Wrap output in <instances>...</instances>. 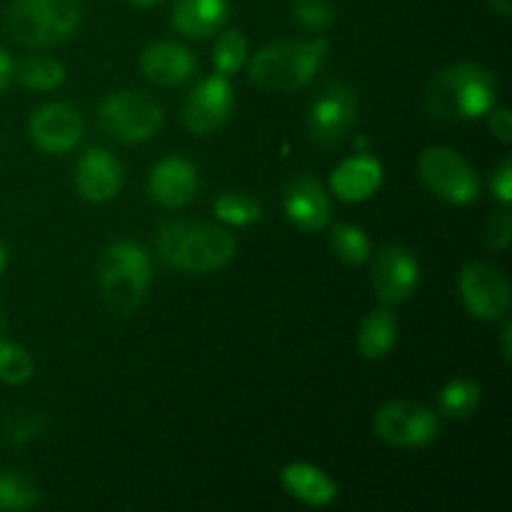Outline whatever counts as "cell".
Here are the masks:
<instances>
[{"instance_id":"cell-4","label":"cell","mask_w":512,"mask_h":512,"mask_svg":"<svg viewBox=\"0 0 512 512\" xmlns=\"http://www.w3.org/2000/svg\"><path fill=\"white\" fill-rule=\"evenodd\" d=\"M98 278L108 308L118 315H133L143 305L153 280L150 255L130 240L113 243L100 258Z\"/></svg>"},{"instance_id":"cell-7","label":"cell","mask_w":512,"mask_h":512,"mask_svg":"<svg viewBox=\"0 0 512 512\" xmlns=\"http://www.w3.org/2000/svg\"><path fill=\"white\" fill-rule=\"evenodd\" d=\"M420 178L438 195L453 205H470L480 195V180L463 155L453 148H428L420 155Z\"/></svg>"},{"instance_id":"cell-11","label":"cell","mask_w":512,"mask_h":512,"mask_svg":"<svg viewBox=\"0 0 512 512\" xmlns=\"http://www.w3.org/2000/svg\"><path fill=\"white\" fill-rule=\"evenodd\" d=\"M420 280V265L415 255L403 245H385L375 253L370 283L380 303H405L415 293Z\"/></svg>"},{"instance_id":"cell-3","label":"cell","mask_w":512,"mask_h":512,"mask_svg":"<svg viewBox=\"0 0 512 512\" xmlns=\"http://www.w3.org/2000/svg\"><path fill=\"white\" fill-rule=\"evenodd\" d=\"M495 105L493 73L478 63H460L435 75L428 88V108L435 118H483Z\"/></svg>"},{"instance_id":"cell-36","label":"cell","mask_w":512,"mask_h":512,"mask_svg":"<svg viewBox=\"0 0 512 512\" xmlns=\"http://www.w3.org/2000/svg\"><path fill=\"white\" fill-rule=\"evenodd\" d=\"M490 5H493L500 15H510L512 10V0H490Z\"/></svg>"},{"instance_id":"cell-19","label":"cell","mask_w":512,"mask_h":512,"mask_svg":"<svg viewBox=\"0 0 512 512\" xmlns=\"http://www.w3.org/2000/svg\"><path fill=\"white\" fill-rule=\"evenodd\" d=\"M230 18L228 0H178L173 8V28L185 38L203 40L218 33Z\"/></svg>"},{"instance_id":"cell-21","label":"cell","mask_w":512,"mask_h":512,"mask_svg":"<svg viewBox=\"0 0 512 512\" xmlns=\"http://www.w3.org/2000/svg\"><path fill=\"white\" fill-rule=\"evenodd\" d=\"M395 340H398V318H395L393 310H373V313L363 320V325H360L358 348L363 358H385V355L393 350Z\"/></svg>"},{"instance_id":"cell-9","label":"cell","mask_w":512,"mask_h":512,"mask_svg":"<svg viewBox=\"0 0 512 512\" xmlns=\"http://www.w3.org/2000/svg\"><path fill=\"white\" fill-rule=\"evenodd\" d=\"M358 120V95L350 85L330 83L308 108V135L315 145H338Z\"/></svg>"},{"instance_id":"cell-35","label":"cell","mask_w":512,"mask_h":512,"mask_svg":"<svg viewBox=\"0 0 512 512\" xmlns=\"http://www.w3.org/2000/svg\"><path fill=\"white\" fill-rule=\"evenodd\" d=\"M500 353H503L505 363H512V323H505L503 340H500Z\"/></svg>"},{"instance_id":"cell-24","label":"cell","mask_w":512,"mask_h":512,"mask_svg":"<svg viewBox=\"0 0 512 512\" xmlns=\"http://www.w3.org/2000/svg\"><path fill=\"white\" fill-rule=\"evenodd\" d=\"M20 83L30 90H55L63 85L65 68L48 55H28L15 70Z\"/></svg>"},{"instance_id":"cell-18","label":"cell","mask_w":512,"mask_h":512,"mask_svg":"<svg viewBox=\"0 0 512 512\" xmlns=\"http://www.w3.org/2000/svg\"><path fill=\"white\" fill-rule=\"evenodd\" d=\"M383 185V168L373 155H353L343 160L330 175V188L345 203H360L378 193Z\"/></svg>"},{"instance_id":"cell-6","label":"cell","mask_w":512,"mask_h":512,"mask_svg":"<svg viewBox=\"0 0 512 512\" xmlns=\"http://www.w3.org/2000/svg\"><path fill=\"white\" fill-rule=\"evenodd\" d=\"M98 123L118 143H143L163 128V108L138 90H120L100 105Z\"/></svg>"},{"instance_id":"cell-8","label":"cell","mask_w":512,"mask_h":512,"mask_svg":"<svg viewBox=\"0 0 512 512\" xmlns=\"http://www.w3.org/2000/svg\"><path fill=\"white\" fill-rule=\"evenodd\" d=\"M375 433L393 448H423L440 433L438 415L423 403L393 400L375 413Z\"/></svg>"},{"instance_id":"cell-1","label":"cell","mask_w":512,"mask_h":512,"mask_svg":"<svg viewBox=\"0 0 512 512\" xmlns=\"http://www.w3.org/2000/svg\"><path fill=\"white\" fill-rule=\"evenodd\" d=\"M233 235L218 225L190 223L178 220L168 223L158 235L160 258L175 270H188V273H213L228 265L235 258Z\"/></svg>"},{"instance_id":"cell-29","label":"cell","mask_w":512,"mask_h":512,"mask_svg":"<svg viewBox=\"0 0 512 512\" xmlns=\"http://www.w3.org/2000/svg\"><path fill=\"white\" fill-rule=\"evenodd\" d=\"M293 15L308 30H328L335 18L328 0H293Z\"/></svg>"},{"instance_id":"cell-12","label":"cell","mask_w":512,"mask_h":512,"mask_svg":"<svg viewBox=\"0 0 512 512\" xmlns=\"http://www.w3.org/2000/svg\"><path fill=\"white\" fill-rule=\"evenodd\" d=\"M235 105L233 85H230L228 75H210V78L200 80L188 95L183 105V123L190 133L195 135H210L218 130L225 120L230 118Z\"/></svg>"},{"instance_id":"cell-25","label":"cell","mask_w":512,"mask_h":512,"mask_svg":"<svg viewBox=\"0 0 512 512\" xmlns=\"http://www.w3.org/2000/svg\"><path fill=\"white\" fill-rule=\"evenodd\" d=\"M330 250L348 265H363L370 260V240L358 225H335L330 233Z\"/></svg>"},{"instance_id":"cell-26","label":"cell","mask_w":512,"mask_h":512,"mask_svg":"<svg viewBox=\"0 0 512 512\" xmlns=\"http://www.w3.org/2000/svg\"><path fill=\"white\" fill-rule=\"evenodd\" d=\"M248 58V40L238 28L225 30L218 35L213 50V63L220 75H235L245 65Z\"/></svg>"},{"instance_id":"cell-14","label":"cell","mask_w":512,"mask_h":512,"mask_svg":"<svg viewBox=\"0 0 512 512\" xmlns=\"http://www.w3.org/2000/svg\"><path fill=\"white\" fill-rule=\"evenodd\" d=\"M283 208L290 223L303 233H320L330 223V198L323 185L310 175L290 180L283 195Z\"/></svg>"},{"instance_id":"cell-27","label":"cell","mask_w":512,"mask_h":512,"mask_svg":"<svg viewBox=\"0 0 512 512\" xmlns=\"http://www.w3.org/2000/svg\"><path fill=\"white\" fill-rule=\"evenodd\" d=\"M38 505V490L15 473H0V510H28Z\"/></svg>"},{"instance_id":"cell-16","label":"cell","mask_w":512,"mask_h":512,"mask_svg":"<svg viewBox=\"0 0 512 512\" xmlns=\"http://www.w3.org/2000/svg\"><path fill=\"white\" fill-rule=\"evenodd\" d=\"M148 190L155 203L165 205V208H183L195 198V190H198L195 165L185 158H178V155L160 160L150 170Z\"/></svg>"},{"instance_id":"cell-23","label":"cell","mask_w":512,"mask_h":512,"mask_svg":"<svg viewBox=\"0 0 512 512\" xmlns=\"http://www.w3.org/2000/svg\"><path fill=\"white\" fill-rule=\"evenodd\" d=\"M213 213L220 223L245 228L263 218V205L258 198L245 193H220L213 203Z\"/></svg>"},{"instance_id":"cell-38","label":"cell","mask_w":512,"mask_h":512,"mask_svg":"<svg viewBox=\"0 0 512 512\" xmlns=\"http://www.w3.org/2000/svg\"><path fill=\"white\" fill-rule=\"evenodd\" d=\"M3 268H5V248L3 243H0V273H3Z\"/></svg>"},{"instance_id":"cell-22","label":"cell","mask_w":512,"mask_h":512,"mask_svg":"<svg viewBox=\"0 0 512 512\" xmlns=\"http://www.w3.org/2000/svg\"><path fill=\"white\" fill-rule=\"evenodd\" d=\"M480 383L470 378H455L440 390L438 398V410L445 418L453 420H465L478 410L480 405Z\"/></svg>"},{"instance_id":"cell-30","label":"cell","mask_w":512,"mask_h":512,"mask_svg":"<svg viewBox=\"0 0 512 512\" xmlns=\"http://www.w3.org/2000/svg\"><path fill=\"white\" fill-rule=\"evenodd\" d=\"M510 233H512L510 213H508V205H505L500 213H495L493 218L488 220V228H485V243H488V248L493 250H508Z\"/></svg>"},{"instance_id":"cell-2","label":"cell","mask_w":512,"mask_h":512,"mask_svg":"<svg viewBox=\"0 0 512 512\" xmlns=\"http://www.w3.org/2000/svg\"><path fill=\"white\" fill-rule=\"evenodd\" d=\"M328 55V40H280L265 45L248 65L250 80L273 93L305 88L320 73Z\"/></svg>"},{"instance_id":"cell-28","label":"cell","mask_w":512,"mask_h":512,"mask_svg":"<svg viewBox=\"0 0 512 512\" xmlns=\"http://www.w3.org/2000/svg\"><path fill=\"white\" fill-rule=\"evenodd\" d=\"M33 378V358L15 343H0V380L20 385Z\"/></svg>"},{"instance_id":"cell-13","label":"cell","mask_w":512,"mask_h":512,"mask_svg":"<svg viewBox=\"0 0 512 512\" xmlns=\"http://www.w3.org/2000/svg\"><path fill=\"white\" fill-rule=\"evenodd\" d=\"M28 133L30 140L40 150L60 155L68 153V150H73L80 143V138L85 133V125L73 105L50 103L35 110L28 123Z\"/></svg>"},{"instance_id":"cell-5","label":"cell","mask_w":512,"mask_h":512,"mask_svg":"<svg viewBox=\"0 0 512 512\" xmlns=\"http://www.w3.org/2000/svg\"><path fill=\"white\" fill-rule=\"evenodd\" d=\"M80 23L78 0H13L5 25L25 48H50L75 33Z\"/></svg>"},{"instance_id":"cell-10","label":"cell","mask_w":512,"mask_h":512,"mask_svg":"<svg viewBox=\"0 0 512 512\" xmlns=\"http://www.w3.org/2000/svg\"><path fill=\"white\" fill-rule=\"evenodd\" d=\"M460 295L473 318L500 320L510 310V280L495 265L473 260L460 270Z\"/></svg>"},{"instance_id":"cell-17","label":"cell","mask_w":512,"mask_h":512,"mask_svg":"<svg viewBox=\"0 0 512 512\" xmlns=\"http://www.w3.org/2000/svg\"><path fill=\"white\" fill-rule=\"evenodd\" d=\"M140 68L143 75L155 85H180L195 73V58L188 48L178 43H153L140 55Z\"/></svg>"},{"instance_id":"cell-39","label":"cell","mask_w":512,"mask_h":512,"mask_svg":"<svg viewBox=\"0 0 512 512\" xmlns=\"http://www.w3.org/2000/svg\"><path fill=\"white\" fill-rule=\"evenodd\" d=\"M0 330H3V318H0Z\"/></svg>"},{"instance_id":"cell-33","label":"cell","mask_w":512,"mask_h":512,"mask_svg":"<svg viewBox=\"0 0 512 512\" xmlns=\"http://www.w3.org/2000/svg\"><path fill=\"white\" fill-rule=\"evenodd\" d=\"M490 133L500 140V143H512V118H510V110L508 108H490Z\"/></svg>"},{"instance_id":"cell-20","label":"cell","mask_w":512,"mask_h":512,"mask_svg":"<svg viewBox=\"0 0 512 512\" xmlns=\"http://www.w3.org/2000/svg\"><path fill=\"white\" fill-rule=\"evenodd\" d=\"M283 488L295 500L313 508H325L338 498V485L320 468L308 463H293L283 470Z\"/></svg>"},{"instance_id":"cell-15","label":"cell","mask_w":512,"mask_h":512,"mask_svg":"<svg viewBox=\"0 0 512 512\" xmlns=\"http://www.w3.org/2000/svg\"><path fill=\"white\" fill-rule=\"evenodd\" d=\"M75 185H78V193L90 203H108L120 193L123 168L113 153L103 148H90L80 155L78 168H75Z\"/></svg>"},{"instance_id":"cell-34","label":"cell","mask_w":512,"mask_h":512,"mask_svg":"<svg viewBox=\"0 0 512 512\" xmlns=\"http://www.w3.org/2000/svg\"><path fill=\"white\" fill-rule=\"evenodd\" d=\"M13 73H15L13 58H10V55L0 48V93L8 88V83L13 80Z\"/></svg>"},{"instance_id":"cell-37","label":"cell","mask_w":512,"mask_h":512,"mask_svg":"<svg viewBox=\"0 0 512 512\" xmlns=\"http://www.w3.org/2000/svg\"><path fill=\"white\" fill-rule=\"evenodd\" d=\"M130 5H135V8H153V5L163 3V0H128Z\"/></svg>"},{"instance_id":"cell-31","label":"cell","mask_w":512,"mask_h":512,"mask_svg":"<svg viewBox=\"0 0 512 512\" xmlns=\"http://www.w3.org/2000/svg\"><path fill=\"white\" fill-rule=\"evenodd\" d=\"M45 423L40 418H18L8 425V438L13 443H30L43 433Z\"/></svg>"},{"instance_id":"cell-32","label":"cell","mask_w":512,"mask_h":512,"mask_svg":"<svg viewBox=\"0 0 512 512\" xmlns=\"http://www.w3.org/2000/svg\"><path fill=\"white\" fill-rule=\"evenodd\" d=\"M490 188H493V195L503 205L512 203V160H503L500 168L493 173V180H490Z\"/></svg>"}]
</instances>
